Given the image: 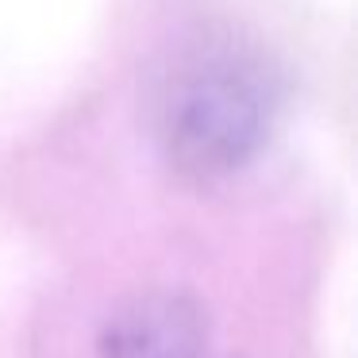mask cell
<instances>
[{"label": "cell", "instance_id": "obj_1", "mask_svg": "<svg viewBox=\"0 0 358 358\" xmlns=\"http://www.w3.org/2000/svg\"><path fill=\"white\" fill-rule=\"evenodd\" d=\"M281 93L266 62L243 50H212L173 78L158 108V143L173 173L227 181L255 166L278 124Z\"/></svg>", "mask_w": 358, "mask_h": 358}, {"label": "cell", "instance_id": "obj_2", "mask_svg": "<svg viewBox=\"0 0 358 358\" xmlns=\"http://www.w3.org/2000/svg\"><path fill=\"white\" fill-rule=\"evenodd\" d=\"M208 320L193 296L150 289L120 304L101 327L96 358H204Z\"/></svg>", "mask_w": 358, "mask_h": 358}]
</instances>
